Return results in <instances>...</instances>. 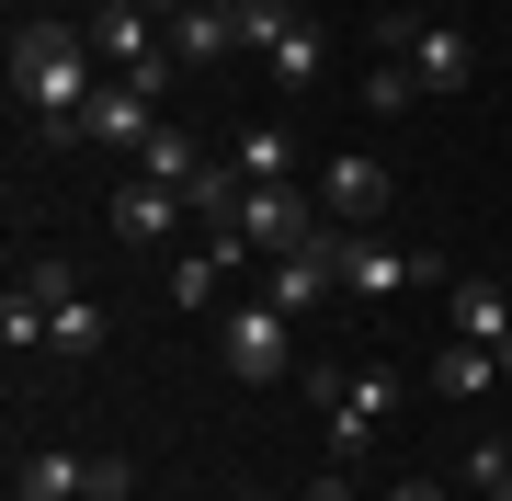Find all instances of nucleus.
<instances>
[{
    "instance_id": "1",
    "label": "nucleus",
    "mask_w": 512,
    "mask_h": 501,
    "mask_svg": "<svg viewBox=\"0 0 512 501\" xmlns=\"http://www.w3.org/2000/svg\"><path fill=\"white\" fill-rule=\"evenodd\" d=\"M103 80H114V69L92 57V23H23V35H12V103L35 114L46 149L80 126V103H92Z\"/></svg>"
},
{
    "instance_id": "2",
    "label": "nucleus",
    "mask_w": 512,
    "mask_h": 501,
    "mask_svg": "<svg viewBox=\"0 0 512 501\" xmlns=\"http://www.w3.org/2000/svg\"><path fill=\"white\" fill-rule=\"evenodd\" d=\"M308 388H319V410H330V456H342V467L399 422V376H376V365H308Z\"/></svg>"
},
{
    "instance_id": "3",
    "label": "nucleus",
    "mask_w": 512,
    "mask_h": 501,
    "mask_svg": "<svg viewBox=\"0 0 512 501\" xmlns=\"http://www.w3.org/2000/svg\"><path fill=\"white\" fill-rule=\"evenodd\" d=\"M376 46H387V57H410V80H421V92H467V80H478L467 23H444V12H399Z\"/></svg>"
},
{
    "instance_id": "4",
    "label": "nucleus",
    "mask_w": 512,
    "mask_h": 501,
    "mask_svg": "<svg viewBox=\"0 0 512 501\" xmlns=\"http://www.w3.org/2000/svg\"><path fill=\"white\" fill-rule=\"evenodd\" d=\"M217 353H228L239 388H274V376L296 365V319H285L274 297H251V308H228V319H217Z\"/></svg>"
},
{
    "instance_id": "5",
    "label": "nucleus",
    "mask_w": 512,
    "mask_h": 501,
    "mask_svg": "<svg viewBox=\"0 0 512 501\" xmlns=\"http://www.w3.org/2000/svg\"><path fill=\"white\" fill-rule=\"evenodd\" d=\"M137 467L126 456H80V445H35L23 456V501H126Z\"/></svg>"
},
{
    "instance_id": "6",
    "label": "nucleus",
    "mask_w": 512,
    "mask_h": 501,
    "mask_svg": "<svg viewBox=\"0 0 512 501\" xmlns=\"http://www.w3.org/2000/svg\"><path fill=\"white\" fill-rule=\"evenodd\" d=\"M148 137H160V103H148L137 80H103V92L80 103V126L57 137V149H114V160H137Z\"/></svg>"
},
{
    "instance_id": "7",
    "label": "nucleus",
    "mask_w": 512,
    "mask_h": 501,
    "mask_svg": "<svg viewBox=\"0 0 512 501\" xmlns=\"http://www.w3.org/2000/svg\"><path fill=\"white\" fill-rule=\"evenodd\" d=\"M330 251H342V285H353V297H399V285H433L444 274L433 251H387L376 228H330Z\"/></svg>"
},
{
    "instance_id": "8",
    "label": "nucleus",
    "mask_w": 512,
    "mask_h": 501,
    "mask_svg": "<svg viewBox=\"0 0 512 501\" xmlns=\"http://www.w3.org/2000/svg\"><path fill=\"white\" fill-rule=\"evenodd\" d=\"M239 240H251V251H308V240H330V228H319V205L308 194H296V183H251V194H239Z\"/></svg>"
},
{
    "instance_id": "9",
    "label": "nucleus",
    "mask_w": 512,
    "mask_h": 501,
    "mask_svg": "<svg viewBox=\"0 0 512 501\" xmlns=\"http://www.w3.org/2000/svg\"><path fill=\"white\" fill-rule=\"evenodd\" d=\"M23 285L46 297V319H57V353H92V342H103V308L80 297V262H69V251H23Z\"/></svg>"
},
{
    "instance_id": "10",
    "label": "nucleus",
    "mask_w": 512,
    "mask_h": 501,
    "mask_svg": "<svg viewBox=\"0 0 512 501\" xmlns=\"http://www.w3.org/2000/svg\"><path fill=\"white\" fill-rule=\"evenodd\" d=\"M387 194H399V171H387V160H330V171H319V205H330L342 228H376Z\"/></svg>"
},
{
    "instance_id": "11",
    "label": "nucleus",
    "mask_w": 512,
    "mask_h": 501,
    "mask_svg": "<svg viewBox=\"0 0 512 501\" xmlns=\"http://www.w3.org/2000/svg\"><path fill=\"white\" fill-rule=\"evenodd\" d=\"M171 57L183 69H228L239 57V0H183L171 12Z\"/></svg>"
},
{
    "instance_id": "12",
    "label": "nucleus",
    "mask_w": 512,
    "mask_h": 501,
    "mask_svg": "<svg viewBox=\"0 0 512 501\" xmlns=\"http://www.w3.org/2000/svg\"><path fill=\"white\" fill-rule=\"evenodd\" d=\"M330 285H342V251H330V240H308V251H274V285H262V297H274L285 319H308Z\"/></svg>"
},
{
    "instance_id": "13",
    "label": "nucleus",
    "mask_w": 512,
    "mask_h": 501,
    "mask_svg": "<svg viewBox=\"0 0 512 501\" xmlns=\"http://www.w3.org/2000/svg\"><path fill=\"white\" fill-rule=\"evenodd\" d=\"M183 217H194V205L171 194V183H137V171L114 183V240H171Z\"/></svg>"
},
{
    "instance_id": "14",
    "label": "nucleus",
    "mask_w": 512,
    "mask_h": 501,
    "mask_svg": "<svg viewBox=\"0 0 512 501\" xmlns=\"http://www.w3.org/2000/svg\"><path fill=\"white\" fill-rule=\"evenodd\" d=\"M490 388H501V342H467L456 331L433 353V399H490Z\"/></svg>"
},
{
    "instance_id": "15",
    "label": "nucleus",
    "mask_w": 512,
    "mask_h": 501,
    "mask_svg": "<svg viewBox=\"0 0 512 501\" xmlns=\"http://www.w3.org/2000/svg\"><path fill=\"white\" fill-rule=\"evenodd\" d=\"M262 69H274L285 92H308V80L330 69V35H319V23H296V12H285V23H274V46H262Z\"/></svg>"
},
{
    "instance_id": "16",
    "label": "nucleus",
    "mask_w": 512,
    "mask_h": 501,
    "mask_svg": "<svg viewBox=\"0 0 512 501\" xmlns=\"http://www.w3.org/2000/svg\"><path fill=\"white\" fill-rule=\"evenodd\" d=\"M444 297H456V331H467V342H512V297H501L490 274H456Z\"/></svg>"
},
{
    "instance_id": "17",
    "label": "nucleus",
    "mask_w": 512,
    "mask_h": 501,
    "mask_svg": "<svg viewBox=\"0 0 512 501\" xmlns=\"http://www.w3.org/2000/svg\"><path fill=\"white\" fill-rule=\"evenodd\" d=\"M228 171H239V183H285V171H296V137L285 126H239L228 137Z\"/></svg>"
},
{
    "instance_id": "18",
    "label": "nucleus",
    "mask_w": 512,
    "mask_h": 501,
    "mask_svg": "<svg viewBox=\"0 0 512 501\" xmlns=\"http://www.w3.org/2000/svg\"><path fill=\"white\" fill-rule=\"evenodd\" d=\"M194 171H205V149H194L183 126H160V137L137 149V183H171V194H194Z\"/></svg>"
},
{
    "instance_id": "19",
    "label": "nucleus",
    "mask_w": 512,
    "mask_h": 501,
    "mask_svg": "<svg viewBox=\"0 0 512 501\" xmlns=\"http://www.w3.org/2000/svg\"><path fill=\"white\" fill-rule=\"evenodd\" d=\"M365 103H376V114H410V103H421L410 57H387V46H376V69H365Z\"/></svg>"
},
{
    "instance_id": "20",
    "label": "nucleus",
    "mask_w": 512,
    "mask_h": 501,
    "mask_svg": "<svg viewBox=\"0 0 512 501\" xmlns=\"http://www.w3.org/2000/svg\"><path fill=\"white\" fill-rule=\"evenodd\" d=\"M217 274H228L217 251H183V262H171V297H183V308H205V297H217Z\"/></svg>"
},
{
    "instance_id": "21",
    "label": "nucleus",
    "mask_w": 512,
    "mask_h": 501,
    "mask_svg": "<svg viewBox=\"0 0 512 501\" xmlns=\"http://www.w3.org/2000/svg\"><path fill=\"white\" fill-rule=\"evenodd\" d=\"M296 501H353V479H342V467H330V479H308V490H296Z\"/></svg>"
},
{
    "instance_id": "22",
    "label": "nucleus",
    "mask_w": 512,
    "mask_h": 501,
    "mask_svg": "<svg viewBox=\"0 0 512 501\" xmlns=\"http://www.w3.org/2000/svg\"><path fill=\"white\" fill-rule=\"evenodd\" d=\"M387 501H444V479H387Z\"/></svg>"
},
{
    "instance_id": "23",
    "label": "nucleus",
    "mask_w": 512,
    "mask_h": 501,
    "mask_svg": "<svg viewBox=\"0 0 512 501\" xmlns=\"http://www.w3.org/2000/svg\"><path fill=\"white\" fill-rule=\"evenodd\" d=\"M137 12H160V23H171V12H183V0H137Z\"/></svg>"
},
{
    "instance_id": "24",
    "label": "nucleus",
    "mask_w": 512,
    "mask_h": 501,
    "mask_svg": "<svg viewBox=\"0 0 512 501\" xmlns=\"http://www.w3.org/2000/svg\"><path fill=\"white\" fill-rule=\"evenodd\" d=\"M239 501H274V490H239Z\"/></svg>"
},
{
    "instance_id": "25",
    "label": "nucleus",
    "mask_w": 512,
    "mask_h": 501,
    "mask_svg": "<svg viewBox=\"0 0 512 501\" xmlns=\"http://www.w3.org/2000/svg\"><path fill=\"white\" fill-rule=\"evenodd\" d=\"M501 376H512V342H501Z\"/></svg>"
},
{
    "instance_id": "26",
    "label": "nucleus",
    "mask_w": 512,
    "mask_h": 501,
    "mask_svg": "<svg viewBox=\"0 0 512 501\" xmlns=\"http://www.w3.org/2000/svg\"><path fill=\"white\" fill-rule=\"evenodd\" d=\"M501 467H512V433H501Z\"/></svg>"
},
{
    "instance_id": "27",
    "label": "nucleus",
    "mask_w": 512,
    "mask_h": 501,
    "mask_svg": "<svg viewBox=\"0 0 512 501\" xmlns=\"http://www.w3.org/2000/svg\"><path fill=\"white\" fill-rule=\"evenodd\" d=\"M490 501H512V479H501V490H490Z\"/></svg>"
},
{
    "instance_id": "28",
    "label": "nucleus",
    "mask_w": 512,
    "mask_h": 501,
    "mask_svg": "<svg viewBox=\"0 0 512 501\" xmlns=\"http://www.w3.org/2000/svg\"><path fill=\"white\" fill-rule=\"evenodd\" d=\"M12 501H23V490H12Z\"/></svg>"
}]
</instances>
